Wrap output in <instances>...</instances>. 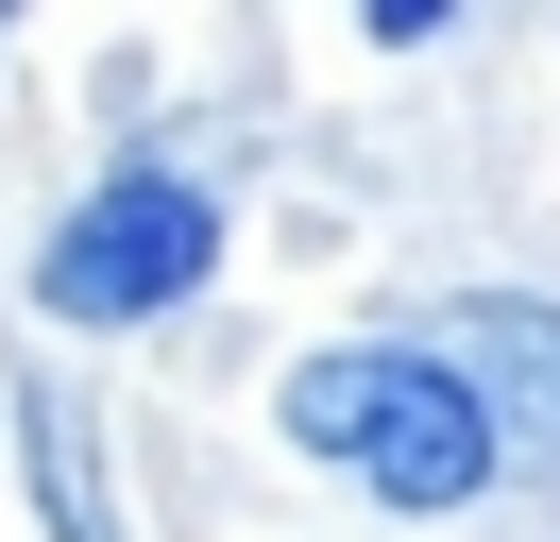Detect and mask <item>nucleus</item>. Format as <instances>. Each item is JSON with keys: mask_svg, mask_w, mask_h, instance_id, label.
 <instances>
[{"mask_svg": "<svg viewBox=\"0 0 560 542\" xmlns=\"http://www.w3.org/2000/svg\"><path fill=\"white\" fill-rule=\"evenodd\" d=\"M272 424H289V458L357 474V492L408 508V526H442V508L492 492V424L458 406V373L424 356V339H323V356H289Z\"/></svg>", "mask_w": 560, "mask_h": 542, "instance_id": "f257e3e1", "label": "nucleus"}, {"mask_svg": "<svg viewBox=\"0 0 560 542\" xmlns=\"http://www.w3.org/2000/svg\"><path fill=\"white\" fill-rule=\"evenodd\" d=\"M424 356H442L458 406L492 424V474H560V305L544 288H458Z\"/></svg>", "mask_w": 560, "mask_h": 542, "instance_id": "7ed1b4c3", "label": "nucleus"}, {"mask_svg": "<svg viewBox=\"0 0 560 542\" xmlns=\"http://www.w3.org/2000/svg\"><path fill=\"white\" fill-rule=\"evenodd\" d=\"M205 271H221V187H205L187 153H119L103 187L35 237V322L119 339V322H171Z\"/></svg>", "mask_w": 560, "mask_h": 542, "instance_id": "f03ea898", "label": "nucleus"}, {"mask_svg": "<svg viewBox=\"0 0 560 542\" xmlns=\"http://www.w3.org/2000/svg\"><path fill=\"white\" fill-rule=\"evenodd\" d=\"M442 17H458V0H357V34H374V51H424Z\"/></svg>", "mask_w": 560, "mask_h": 542, "instance_id": "39448f33", "label": "nucleus"}, {"mask_svg": "<svg viewBox=\"0 0 560 542\" xmlns=\"http://www.w3.org/2000/svg\"><path fill=\"white\" fill-rule=\"evenodd\" d=\"M0 51H18V0H0Z\"/></svg>", "mask_w": 560, "mask_h": 542, "instance_id": "423d86ee", "label": "nucleus"}, {"mask_svg": "<svg viewBox=\"0 0 560 542\" xmlns=\"http://www.w3.org/2000/svg\"><path fill=\"white\" fill-rule=\"evenodd\" d=\"M18 440H35V508H51V542H119V526H103V474H85V406L51 390V373H18Z\"/></svg>", "mask_w": 560, "mask_h": 542, "instance_id": "20e7f679", "label": "nucleus"}]
</instances>
